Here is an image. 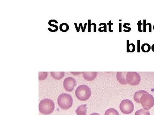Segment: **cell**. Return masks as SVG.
I'll list each match as a JSON object with an SVG mask.
<instances>
[{"label":"cell","instance_id":"1","mask_svg":"<svg viewBox=\"0 0 154 115\" xmlns=\"http://www.w3.org/2000/svg\"><path fill=\"white\" fill-rule=\"evenodd\" d=\"M55 108L54 102L51 99H45L40 102L38 106L39 112L42 114L48 115L52 114Z\"/></svg>","mask_w":154,"mask_h":115},{"label":"cell","instance_id":"2","mask_svg":"<svg viewBox=\"0 0 154 115\" xmlns=\"http://www.w3.org/2000/svg\"><path fill=\"white\" fill-rule=\"evenodd\" d=\"M77 98L81 101H86L91 97V88L86 85H81L78 87L75 92Z\"/></svg>","mask_w":154,"mask_h":115},{"label":"cell","instance_id":"3","mask_svg":"<svg viewBox=\"0 0 154 115\" xmlns=\"http://www.w3.org/2000/svg\"><path fill=\"white\" fill-rule=\"evenodd\" d=\"M57 104L62 109L69 110L73 105L72 98L70 95L68 94H61L58 98Z\"/></svg>","mask_w":154,"mask_h":115},{"label":"cell","instance_id":"4","mask_svg":"<svg viewBox=\"0 0 154 115\" xmlns=\"http://www.w3.org/2000/svg\"><path fill=\"white\" fill-rule=\"evenodd\" d=\"M140 104L144 109H150L154 105V98L152 95L148 93L143 94L141 97Z\"/></svg>","mask_w":154,"mask_h":115},{"label":"cell","instance_id":"5","mask_svg":"<svg viewBox=\"0 0 154 115\" xmlns=\"http://www.w3.org/2000/svg\"><path fill=\"white\" fill-rule=\"evenodd\" d=\"M119 108L122 112L125 114H129L133 112L134 105L129 99L122 100L119 105Z\"/></svg>","mask_w":154,"mask_h":115},{"label":"cell","instance_id":"6","mask_svg":"<svg viewBox=\"0 0 154 115\" xmlns=\"http://www.w3.org/2000/svg\"><path fill=\"white\" fill-rule=\"evenodd\" d=\"M126 81L127 83L129 85H137L140 82V76L136 72H128L126 75Z\"/></svg>","mask_w":154,"mask_h":115},{"label":"cell","instance_id":"7","mask_svg":"<svg viewBox=\"0 0 154 115\" xmlns=\"http://www.w3.org/2000/svg\"><path fill=\"white\" fill-rule=\"evenodd\" d=\"M76 85V81L75 80L71 77L66 78L64 80L63 87L66 91L69 92L73 91Z\"/></svg>","mask_w":154,"mask_h":115},{"label":"cell","instance_id":"8","mask_svg":"<svg viewBox=\"0 0 154 115\" xmlns=\"http://www.w3.org/2000/svg\"><path fill=\"white\" fill-rule=\"evenodd\" d=\"M83 76L84 79L87 81H93L98 75L97 72H83Z\"/></svg>","mask_w":154,"mask_h":115},{"label":"cell","instance_id":"9","mask_svg":"<svg viewBox=\"0 0 154 115\" xmlns=\"http://www.w3.org/2000/svg\"><path fill=\"white\" fill-rule=\"evenodd\" d=\"M126 72H118L116 74V78L120 84L126 85L127 84L126 81Z\"/></svg>","mask_w":154,"mask_h":115},{"label":"cell","instance_id":"10","mask_svg":"<svg viewBox=\"0 0 154 115\" xmlns=\"http://www.w3.org/2000/svg\"><path fill=\"white\" fill-rule=\"evenodd\" d=\"M87 104L81 105L77 108L76 114L77 115H87Z\"/></svg>","mask_w":154,"mask_h":115},{"label":"cell","instance_id":"11","mask_svg":"<svg viewBox=\"0 0 154 115\" xmlns=\"http://www.w3.org/2000/svg\"><path fill=\"white\" fill-rule=\"evenodd\" d=\"M146 93H148L147 91L143 90L138 91L136 92L134 96V99L135 101L137 102V103L140 104V100L143 94Z\"/></svg>","mask_w":154,"mask_h":115},{"label":"cell","instance_id":"12","mask_svg":"<svg viewBox=\"0 0 154 115\" xmlns=\"http://www.w3.org/2000/svg\"><path fill=\"white\" fill-rule=\"evenodd\" d=\"M65 72H51V75L54 79L60 80L63 78L64 76Z\"/></svg>","mask_w":154,"mask_h":115},{"label":"cell","instance_id":"13","mask_svg":"<svg viewBox=\"0 0 154 115\" xmlns=\"http://www.w3.org/2000/svg\"><path fill=\"white\" fill-rule=\"evenodd\" d=\"M135 50V46L134 44H129V40L127 41V52H133Z\"/></svg>","mask_w":154,"mask_h":115},{"label":"cell","instance_id":"14","mask_svg":"<svg viewBox=\"0 0 154 115\" xmlns=\"http://www.w3.org/2000/svg\"><path fill=\"white\" fill-rule=\"evenodd\" d=\"M105 115H119V113L115 109L111 108L105 111Z\"/></svg>","mask_w":154,"mask_h":115},{"label":"cell","instance_id":"15","mask_svg":"<svg viewBox=\"0 0 154 115\" xmlns=\"http://www.w3.org/2000/svg\"><path fill=\"white\" fill-rule=\"evenodd\" d=\"M135 115H150V114L148 110H145L143 108L137 111Z\"/></svg>","mask_w":154,"mask_h":115},{"label":"cell","instance_id":"16","mask_svg":"<svg viewBox=\"0 0 154 115\" xmlns=\"http://www.w3.org/2000/svg\"><path fill=\"white\" fill-rule=\"evenodd\" d=\"M142 51L144 52H148L151 49L150 45L148 44H144L141 47Z\"/></svg>","mask_w":154,"mask_h":115},{"label":"cell","instance_id":"17","mask_svg":"<svg viewBox=\"0 0 154 115\" xmlns=\"http://www.w3.org/2000/svg\"><path fill=\"white\" fill-rule=\"evenodd\" d=\"M59 28L61 32H66L69 30V26L66 23H62L60 26Z\"/></svg>","mask_w":154,"mask_h":115},{"label":"cell","instance_id":"18","mask_svg":"<svg viewBox=\"0 0 154 115\" xmlns=\"http://www.w3.org/2000/svg\"><path fill=\"white\" fill-rule=\"evenodd\" d=\"M39 77H38V79L39 81L44 80L46 79L47 77V72H39Z\"/></svg>","mask_w":154,"mask_h":115},{"label":"cell","instance_id":"19","mask_svg":"<svg viewBox=\"0 0 154 115\" xmlns=\"http://www.w3.org/2000/svg\"><path fill=\"white\" fill-rule=\"evenodd\" d=\"M104 25V27H101L99 29V31L100 32H107V25L105 23H101L99 25V26H101V25Z\"/></svg>","mask_w":154,"mask_h":115},{"label":"cell","instance_id":"20","mask_svg":"<svg viewBox=\"0 0 154 115\" xmlns=\"http://www.w3.org/2000/svg\"><path fill=\"white\" fill-rule=\"evenodd\" d=\"M140 40H137V52H140Z\"/></svg>","mask_w":154,"mask_h":115},{"label":"cell","instance_id":"21","mask_svg":"<svg viewBox=\"0 0 154 115\" xmlns=\"http://www.w3.org/2000/svg\"><path fill=\"white\" fill-rule=\"evenodd\" d=\"M137 25H138V31L139 32H142L143 31V30H141V25H143V23H141V21H139L138 23H137Z\"/></svg>","mask_w":154,"mask_h":115},{"label":"cell","instance_id":"22","mask_svg":"<svg viewBox=\"0 0 154 115\" xmlns=\"http://www.w3.org/2000/svg\"><path fill=\"white\" fill-rule=\"evenodd\" d=\"M107 25H109V32H113V30H112V29H111V26H112V25H113V23H112V22H111V20H110V21H109V22H108V24H107Z\"/></svg>","mask_w":154,"mask_h":115},{"label":"cell","instance_id":"23","mask_svg":"<svg viewBox=\"0 0 154 115\" xmlns=\"http://www.w3.org/2000/svg\"><path fill=\"white\" fill-rule=\"evenodd\" d=\"M127 25H128V26H130L131 25L129 24V23H125L124 25H123V27H124V28H127V29H128V32H129L131 30V28H129V27H127Z\"/></svg>","mask_w":154,"mask_h":115},{"label":"cell","instance_id":"24","mask_svg":"<svg viewBox=\"0 0 154 115\" xmlns=\"http://www.w3.org/2000/svg\"><path fill=\"white\" fill-rule=\"evenodd\" d=\"M91 20H88V32H91Z\"/></svg>","mask_w":154,"mask_h":115},{"label":"cell","instance_id":"25","mask_svg":"<svg viewBox=\"0 0 154 115\" xmlns=\"http://www.w3.org/2000/svg\"><path fill=\"white\" fill-rule=\"evenodd\" d=\"M82 28V32H84V28H83L82 26V23H80L79 25V27L78 28V32H79L80 28Z\"/></svg>","mask_w":154,"mask_h":115},{"label":"cell","instance_id":"26","mask_svg":"<svg viewBox=\"0 0 154 115\" xmlns=\"http://www.w3.org/2000/svg\"><path fill=\"white\" fill-rule=\"evenodd\" d=\"M48 25H50V26H51V27H54V28H55V29H56L57 30H58V27H57V25H53V24H51V23L48 22Z\"/></svg>","mask_w":154,"mask_h":115},{"label":"cell","instance_id":"27","mask_svg":"<svg viewBox=\"0 0 154 115\" xmlns=\"http://www.w3.org/2000/svg\"><path fill=\"white\" fill-rule=\"evenodd\" d=\"M143 30L144 32H146V20H143Z\"/></svg>","mask_w":154,"mask_h":115},{"label":"cell","instance_id":"28","mask_svg":"<svg viewBox=\"0 0 154 115\" xmlns=\"http://www.w3.org/2000/svg\"><path fill=\"white\" fill-rule=\"evenodd\" d=\"M93 25L94 26V32H96V25L95 23H92L91 24V25Z\"/></svg>","mask_w":154,"mask_h":115},{"label":"cell","instance_id":"29","mask_svg":"<svg viewBox=\"0 0 154 115\" xmlns=\"http://www.w3.org/2000/svg\"><path fill=\"white\" fill-rule=\"evenodd\" d=\"M149 33H151V32H152V25L151 24V23H149Z\"/></svg>","mask_w":154,"mask_h":115},{"label":"cell","instance_id":"30","mask_svg":"<svg viewBox=\"0 0 154 115\" xmlns=\"http://www.w3.org/2000/svg\"><path fill=\"white\" fill-rule=\"evenodd\" d=\"M122 32V23H119V32Z\"/></svg>","mask_w":154,"mask_h":115},{"label":"cell","instance_id":"31","mask_svg":"<svg viewBox=\"0 0 154 115\" xmlns=\"http://www.w3.org/2000/svg\"><path fill=\"white\" fill-rule=\"evenodd\" d=\"M74 25H75V27L76 30V31L77 32H78V27L77 26V23H74Z\"/></svg>","mask_w":154,"mask_h":115},{"label":"cell","instance_id":"32","mask_svg":"<svg viewBox=\"0 0 154 115\" xmlns=\"http://www.w3.org/2000/svg\"><path fill=\"white\" fill-rule=\"evenodd\" d=\"M87 24H88V23H85V26H84V32H85V29L86 27H87Z\"/></svg>","mask_w":154,"mask_h":115},{"label":"cell","instance_id":"33","mask_svg":"<svg viewBox=\"0 0 154 115\" xmlns=\"http://www.w3.org/2000/svg\"><path fill=\"white\" fill-rule=\"evenodd\" d=\"M151 49L152 51L153 52H154V44H153V45H152V46L151 47Z\"/></svg>","mask_w":154,"mask_h":115},{"label":"cell","instance_id":"34","mask_svg":"<svg viewBox=\"0 0 154 115\" xmlns=\"http://www.w3.org/2000/svg\"><path fill=\"white\" fill-rule=\"evenodd\" d=\"M100 115L99 114H97V113H93V114H91V115Z\"/></svg>","mask_w":154,"mask_h":115},{"label":"cell","instance_id":"35","mask_svg":"<svg viewBox=\"0 0 154 115\" xmlns=\"http://www.w3.org/2000/svg\"><path fill=\"white\" fill-rule=\"evenodd\" d=\"M153 30H154V26H153Z\"/></svg>","mask_w":154,"mask_h":115}]
</instances>
